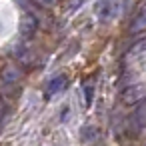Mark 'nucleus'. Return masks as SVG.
<instances>
[{
  "label": "nucleus",
  "instance_id": "20e7f679",
  "mask_svg": "<svg viewBox=\"0 0 146 146\" xmlns=\"http://www.w3.org/2000/svg\"><path fill=\"white\" fill-rule=\"evenodd\" d=\"M130 32L132 34H140V32H146V2L136 10L132 22H130Z\"/></svg>",
  "mask_w": 146,
  "mask_h": 146
},
{
  "label": "nucleus",
  "instance_id": "6e6552de",
  "mask_svg": "<svg viewBox=\"0 0 146 146\" xmlns=\"http://www.w3.org/2000/svg\"><path fill=\"white\" fill-rule=\"evenodd\" d=\"M4 116H6V104H4V100H2V98H0V124H2Z\"/></svg>",
  "mask_w": 146,
  "mask_h": 146
},
{
  "label": "nucleus",
  "instance_id": "1a4fd4ad",
  "mask_svg": "<svg viewBox=\"0 0 146 146\" xmlns=\"http://www.w3.org/2000/svg\"><path fill=\"white\" fill-rule=\"evenodd\" d=\"M36 4H40V6H54L58 0H34Z\"/></svg>",
  "mask_w": 146,
  "mask_h": 146
},
{
  "label": "nucleus",
  "instance_id": "0eeeda50",
  "mask_svg": "<svg viewBox=\"0 0 146 146\" xmlns=\"http://www.w3.org/2000/svg\"><path fill=\"white\" fill-rule=\"evenodd\" d=\"M36 26H38L36 18H34V16H26L24 22H22V34H24V36H32L34 30H36Z\"/></svg>",
  "mask_w": 146,
  "mask_h": 146
},
{
  "label": "nucleus",
  "instance_id": "7ed1b4c3",
  "mask_svg": "<svg viewBox=\"0 0 146 146\" xmlns=\"http://www.w3.org/2000/svg\"><path fill=\"white\" fill-rule=\"evenodd\" d=\"M146 128V100L134 110V114L130 116V130L132 132H140Z\"/></svg>",
  "mask_w": 146,
  "mask_h": 146
},
{
  "label": "nucleus",
  "instance_id": "f257e3e1",
  "mask_svg": "<svg viewBox=\"0 0 146 146\" xmlns=\"http://www.w3.org/2000/svg\"><path fill=\"white\" fill-rule=\"evenodd\" d=\"M94 16L98 18V22L102 24H108L112 20H116L122 10H124V0H96L94 6Z\"/></svg>",
  "mask_w": 146,
  "mask_h": 146
},
{
  "label": "nucleus",
  "instance_id": "39448f33",
  "mask_svg": "<svg viewBox=\"0 0 146 146\" xmlns=\"http://www.w3.org/2000/svg\"><path fill=\"white\" fill-rule=\"evenodd\" d=\"M64 86H66V76H56V78H52V80L46 84L44 98H46V100H50V98H52V96H56Z\"/></svg>",
  "mask_w": 146,
  "mask_h": 146
},
{
  "label": "nucleus",
  "instance_id": "423d86ee",
  "mask_svg": "<svg viewBox=\"0 0 146 146\" xmlns=\"http://www.w3.org/2000/svg\"><path fill=\"white\" fill-rule=\"evenodd\" d=\"M0 78H2V82H4L6 86H12V84H16V82L22 78V72H20L16 66L8 64V66H4L2 74H0Z\"/></svg>",
  "mask_w": 146,
  "mask_h": 146
},
{
  "label": "nucleus",
  "instance_id": "f03ea898",
  "mask_svg": "<svg viewBox=\"0 0 146 146\" xmlns=\"http://www.w3.org/2000/svg\"><path fill=\"white\" fill-rule=\"evenodd\" d=\"M144 98H146V84L144 82L142 84H132L122 92V100L126 104H134V102H140Z\"/></svg>",
  "mask_w": 146,
  "mask_h": 146
}]
</instances>
